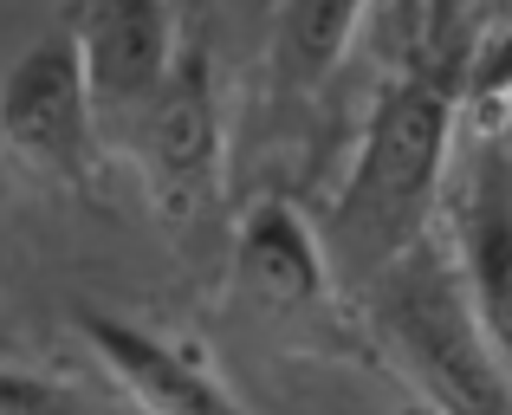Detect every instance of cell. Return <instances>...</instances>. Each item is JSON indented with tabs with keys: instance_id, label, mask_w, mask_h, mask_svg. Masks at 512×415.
Returning <instances> with one entry per match:
<instances>
[{
	"instance_id": "1",
	"label": "cell",
	"mask_w": 512,
	"mask_h": 415,
	"mask_svg": "<svg viewBox=\"0 0 512 415\" xmlns=\"http://www.w3.org/2000/svg\"><path fill=\"white\" fill-rule=\"evenodd\" d=\"M467 59V52H461ZM461 59L415 52L402 72L383 78L370 117L357 130V156L331 214L318 221L331 273L344 292H370L402 253H415L435 221L448 182L454 130H461Z\"/></svg>"
},
{
	"instance_id": "2",
	"label": "cell",
	"mask_w": 512,
	"mask_h": 415,
	"mask_svg": "<svg viewBox=\"0 0 512 415\" xmlns=\"http://www.w3.org/2000/svg\"><path fill=\"white\" fill-rule=\"evenodd\" d=\"M370 331L435 415H512V370L480 331L461 260L422 240L363 292Z\"/></svg>"
},
{
	"instance_id": "3",
	"label": "cell",
	"mask_w": 512,
	"mask_h": 415,
	"mask_svg": "<svg viewBox=\"0 0 512 415\" xmlns=\"http://www.w3.org/2000/svg\"><path fill=\"white\" fill-rule=\"evenodd\" d=\"M98 98L85 78L72 26H46L0 78V143L20 156L33 176L52 189L91 195L104 176V143H98Z\"/></svg>"
},
{
	"instance_id": "4",
	"label": "cell",
	"mask_w": 512,
	"mask_h": 415,
	"mask_svg": "<svg viewBox=\"0 0 512 415\" xmlns=\"http://www.w3.org/2000/svg\"><path fill=\"white\" fill-rule=\"evenodd\" d=\"M124 137L143 169V189H150V202L169 227H195L221 208L227 124H221V91H214V59L201 39H182L163 91L143 104V117Z\"/></svg>"
},
{
	"instance_id": "5",
	"label": "cell",
	"mask_w": 512,
	"mask_h": 415,
	"mask_svg": "<svg viewBox=\"0 0 512 415\" xmlns=\"http://www.w3.org/2000/svg\"><path fill=\"white\" fill-rule=\"evenodd\" d=\"M234 299L266 325H312L338 305V273L318 221H305L286 195H260L234 227Z\"/></svg>"
},
{
	"instance_id": "6",
	"label": "cell",
	"mask_w": 512,
	"mask_h": 415,
	"mask_svg": "<svg viewBox=\"0 0 512 415\" xmlns=\"http://www.w3.org/2000/svg\"><path fill=\"white\" fill-rule=\"evenodd\" d=\"M72 331L85 338V351L104 364V377L130 396L143 415H247L227 377L208 364V351L175 331L137 325V318L98 312V305H78Z\"/></svg>"
},
{
	"instance_id": "7",
	"label": "cell",
	"mask_w": 512,
	"mask_h": 415,
	"mask_svg": "<svg viewBox=\"0 0 512 415\" xmlns=\"http://www.w3.org/2000/svg\"><path fill=\"white\" fill-rule=\"evenodd\" d=\"M65 26H72L78 52H85L98 117L130 130L143 117V104L163 91L175 52H182L175 0H72Z\"/></svg>"
},
{
	"instance_id": "8",
	"label": "cell",
	"mask_w": 512,
	"mask_h": 415,
	"mask_svg": "<svg viewBox=\"0 0 512 415\" xmlns=\"http://www.w3.org/2000/svg\"><path fill=\"white\" fill-rule=\"evenodd\" d=\"M454 260H461V279H467L480 331L493 338L500 364L512 370V189H506L500 163H480L474 189L461 195Z\"/></svg>"
},
{
	"instance_id": "9",
	"label": "cell",
	"mask_w": 512,
	"mask_h": 415,
	"mask_svg": "<svg viewBox=\"0 0 512 415\" xmlns=\"http://www.w3.org/2000/svg\"><path fill=\"white\" fill-rule=\"evenodd\" d=\"M370 0H279L273 13V85L279 98H312L338 78Z\"/></svg>"
},
{
	"instance_id": "10",
	"label": "cell",
	"mask_w": 512,
	"mask_h": 415,
	"mask_svg": "<svg viewBox=\"0 0 512 415\" xmlns=\"http://www.w3.org/2000/svg\"><path fill=\"white\" fill-rule=\"evenodd\" d=\"M506 117H512V26L474 39L461 59V124L474 137H500Z\"/></svg>"
},
{
	"instance_id": "11",
	"label": "cell",
	"mask_w": 512,
	"mask_h": 415,
	"mask_svg": "<svg viewBox=\"0 0 512 415\" xmlns=\"http://www.w3.org/2000/svg\"><path fill=\"white\" fill-rule=\"evenodd\" d=\"M0 415H78V396L59 377L0 364Z\"/></svg>"
},
{
	"instance_id": "12",
	"label": "cell",
	"mask_w": 512,
	"mask_h": 415,
	"mask_svg": "<svg viewBox=\"0 0 512 415\" xmlns=\"http://www.w3.org/2000/svg\"><path fill=\"white\" fill-rule=\"evenodd\" d=\"M467 13H474V0H422V39H415V52H428V59H461L474 39H467Z\"/></svg>"
}]
</instances>
